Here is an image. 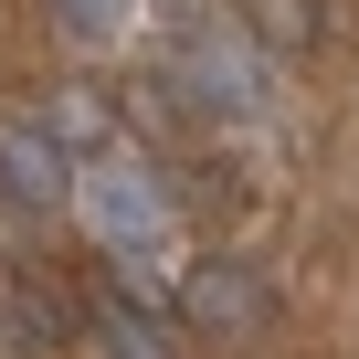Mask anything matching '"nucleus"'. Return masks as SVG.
Listing matches in <instances>:
<instances>
[{"instance_id":"obj_1","label":"nucleus","mask_w":359,"mask_h":359,"mask_svg":"<svg viewBox=\"0 0 359 359\" xmlns=\"http://www.w3.org/2000/svg\"><path fill=\"white\" fill-rule=\"evenodd\" d=\"M95 327H106V348H116V359H169V348H158V327H148V317H127V306H95Z\"/></svg>"}]
</instances>
